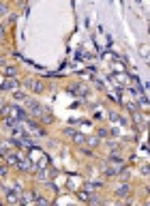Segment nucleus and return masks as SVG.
<instances>
[{
    "label": "nucleus",
    "mask_w": 150,
    "mask_h": 206,
    "mask_svg": "<svg viewBox=\"0 0 150 206\" xmlns=\"http://www.w3.org/2000/svg\"><path fill=\"white\" fill-rule=\"evenodd\" d=\"M4 112H6V118H13V120H17V123H26L30 116L22 110V107H17V105H11V107H4Z\"/></svg>",
    "instance_id": "nucleus-1"
},
{
    "label": "nucleus",
    "mask_w": 150,
    "mask_h": 206,
    "mask_svg": "<svg viewBox=\"0 0 150 206\" xmlns=\"http://www.w3.org/2000/svg\"><path fill=\"white\" fill-rule=\"evenodd\" d=\"M26 110H28V114H32V116H37V118H41L47 110L39 103V101H34V99H26Z\"/></svg>",
    "instance_id": "nucleus-2"
},
{
    "label": "nucleus",
    "mask_w": 150,
    "mask_h": 206,
    "mask_svg": "<svg viewBox=\"0 0 150 206\" xmlns=\"http://www.w3.org/2000/svg\"><path fill=\"white\" fill-rule=\"evenodd\" d=\"M22 124H26V127H28V129H30L32 133H37V135H41V137L45 135V129H43V127H39V124L34 123V120H30V118H28L26 123H22Z\"/></svg>",
    "instance_id": "nucleus-3"
},
{
    "label": "nucleus",
    "mask_w": 150,
    "mask_h": 206,
    "mask_svg": "<svg viewBox=\"0 0 150 206\" xmlns=\"http://www.w3.org/2000/svg\"><path fill=\"white\" fill-rule=\"evenodd\" d=\"M17 167H19L22 172H30V170H34V163H32V161H28V159H26V155H24V157H19Z\"/></svg>",
    "instance_id": "nucleus-4"
},
{
    "label": "nucleus",
    "mask_w": 150,
    "mask_h": 206,
    "mask_svg": "<svg viewBox=\"0 0 150 206\" xmlns=\"http://www.w3.org/2000/svg\"><path fill=\"white\" fill-rule=\"evenodd\" d=\"M6 202L11 206L19 204V191H15V189H6Z\"/></svg>",
    "instance_id": "nucleus-5"
},
{
    "label": "nucleus",
    "mask_w": 150,
    "mask_h": 206,
    "mask_svg": "<svg viewBox=\"0 0 150 206\" xmlns=\"http://www.w3.org/2000/svg\"><path fill=\"white\" fill-rule=\"evenodd\" d=\"M26 86H28L30 90H34V92H43V90H45L41 80H28V82H26Z\"/></svg>",
    "instance_id": "nucleus-6"
},
{
    "label": "nucleus",
    "mask_w": 150,
    "mask_h": 206,
    "mask_svg": "<svg viewBox=\"0 0 150 206\" xmlns=\"http://www.w3.org/2000/svg\"><path fill=\"white\" fill-rule=\"evenodd\" d=\"M19 84H17V80L15 78H4V82H2V88L4 90H15Z\"/></svg>",
    "instance_id": "nucleus-7"
},
{
    "label": "nucleus",
    "mask_w": 150,
    "mask_h": 206,
    "mask_svg": "<svg viewBox=\"0 0 150 206\" xmlns=\"http://www.w3.org/2000/svg\"><path fill=\"white\" fill-rule=\"evenodd\" d=\"M54 174H56L54 170H50V172H47V170H39L37 178H39V183H47V180H50V176H54Z\"/></svg>",
    "instance_id": "nucleus-8"
},
{
    "label": "nucleus",
    "mask_w": 150,
    "mask_h": 206,
    "mask_svg": "<svg viewBox=\"0 0 150 206\" xmlns=\"http://www.w3.org/2000/svg\"><path fill=\"white\" fill-rule=\"evenodd\" d=\"M109 163L111 165H118V167H122L124 161H122V157L118 155V153H109Z\"/></svg>",
    "instance_id": "nucleus-9"
},
{
    "label": "nucleus",
    "mask_w": 150,
    "mask_h": 206,
    "mask_svg": "<svg viewBox=\"0 0 150 206\" xmlns=\"http://www.w3.org/2000/svg\"><path fill=\"white\" fill-rule=\"evenodd\" d=\"M116 193H118V198H127V195L131 193V187H129V185H122V187H120Z\"/></svg>",
    "instance_id": "nucleus-10"
},
{
    "label": "nucleus",
    "mask_w": 150,
    "mask_h": 206,
    "mask_svg": "<svg viewBox=\"0 0 150 206\" xmlns=\"http://www.w3.org/2000/svg\"><path fill=\"white\" fill-rule=\"evenodd\" d=\"M99 187H101V183H86V185H84V191L92 193V191H97Z\"/></svg>",
    "instance_id": "nucleus-11"
},
{
    "label": "nucleus",
    "mask_w": 150,
    "mask_h": 206,
    "mask_svg": "<svg viewBox=\"0 0 150 206\" xmlns=\"http://www.w3.org/2000/svg\"><path fill=\"white\" fill-rule=\"evenodd\" d=\"M73 140H75V144H79V146H84V144H86V135H82V133H75V135H73Z\"/></svg>",
    "instance_id": "nucleus-12"
},
{
    "label": "nucleus",
    "mask_w": 150,
    "mask_h": 206,
    "mask_svg": "<svg viewBox=\"0 0 150 206\" xmlns=\"http://www.w3.org/2000/svg\"><path fill=\"white\" fill-rule=\"evenodd\" d=\"M133 114H135V123L137 124H142V127L146 124V116L144 114H140V112H133Z\"/></svg>",
    "instance_id": "nucleus-13"
},
{
    "label": "nucleus",
    "mask_w": 150,
    "mask_h": 206,
    "mask_svg": "<svg viewBox=\"0 0 150 206\" xmlns=\"http://www.w3.org/2000/svg\"><path fill=\"white\" fill-rule=\"evenodd\" d=\"M114 78H116L120 84H127V82H129V75H124V73H116Z\"/></svg>",
    "instance_id": "nucleus-14"
},
{
    "label": "nucleus",
    "mask_w": 150,
    "mask_h": 206,
    "mask_svg": "<svg viewBox=\"0 0 150 206\" xmlns=\"http://www.w3.org/2000/svg\"><path fill=\"white\" fill-rule=\"evenodd\" d=\"M124 105H127V110H129V112H137V103H135V101H127Z\"/></svg>",
    "instance_id": "nucleus-15"
},
{
    "label": "nucleus",
    "mask_w": 150,
    "mask_h": 206,
    "mask_svg": "<svg viewBox=\"0 0 150 206\" xmlns=\"http://www.w3.org/2000/svg\"><path fill=\"white\" fill-rule=\"evenodd\" d=\"M77 195H79V200H84V202H90V193H88V191H77Z\"/></svg>",
    "instance_id": "nucleus-16"
},
{
    "label": "nucleus",
    "mask_w": 150,
    "mask_h": 206,
    "mask_svg": "<svg viewBox=\"0 0 150 206\" xmlns=\"http://www.w3.org/2000/svg\"><path fill=\"white\" fill-rule=\"evenodd\" d=\"M41 123H54V116H51L50 112H45V114L41 116Z\"/></svg>",
    "instance_id": "nucleus-17"
},
{
    "label": "nucleus",
    "mask_w": 150,
    "mask_h": 206,
    "mask_svg": "<svg viewBox=\"0 0 150 206\" xmlns=\"http://www.w3.org/2000/svg\"><path fill=\"white\" fill-rule=\"evenodd\" d=\"M4 75L6 78H15V67H6L4 69Z\"/></svg>",
    "instance_id": "nucleus-18"
},
{
    "label": "nucleus",
    "mask_w": 150,
    "mask_h": 206,
    "mask_svg": "<svg viewBox=\"0 0 150 206\" xmlns=\"http://www.w3.org/2000/svg\"><path fill=\"white\" fill-rule=\"evenodd\" d=\"M75 133H77V131H73L71 127H69V129H64V135H75Z\"/></svg>",
    "instance_id": "nucleus-19"
},
{
    "label": "nucleus",
    "mask_w": 150,
    "mask_h": 206,
    "mask_svg": "<svg viewBox=\"0 0 150 206\" xmlns=\"http://www.w3.org/2000/svg\"><path fill=\"white\" fill-rule=\"evenodd\" d=\"M97 135H101V137H105V135H107V129H99V131H97Z\"/></svg>",
    "instance_id": "nucleus-20"
},
{
    "label": "nucleus",
    "mask_w": 150,
    "mask_h": 206,
    "mask_svg": "<svg viewBox=\"0 0 150 206\" xmlns=\"http://www.w3.org/2000/svg\"><path fill=\"white\" fill-rule=\"evenodd\" d=\"M15 99H28V97H26L24 92H15Z\"/></svg>",
    "instance_id": "nucleus-21"
},
{
    "label": "nucleus",
    "mask_w": 150,
    "mask_h": 206,
    "mask_svg": "<svg viewBox=\"0 0 150 206\" xmlns=\"http://www.w3.org/2000/svg\"><path fill=\"white\" fill-rule=\"evenodd\" d=\"M4 30H6V26H4V24H0V37L4 35Z\"/></svg>",
    "instance_id": "nucleus-22"
},
{
    "label": "nucleus",
    "mask_w": 150,
    "mask_h": 206,
    "mask_svg": "<svg viewBox=\"0 0 150 206\" xmlns=\"http://www.w3.org/2000/svg\"><path fill=\"white\" fill-rule=\"evenodd\" d=\"M0 112H4V103H2V99H0Z\"/></svg>",
    "instance_id": "nucleus-23"
},
{
    "label": "nucleus",
    "mask_w": 150,
    "mask_h": 206,
    "mask_svg": "<svg viewBox=\"0 0 150 206\" xmlns=\"http://www.w3.org/2000/svg\"><path fill=\"white\" fill-rule=\"evenodd\" d=\"M105 206H111V204H105Z\"/></svg>",
    "instance_id": "nucleus-24"
},
{
    "label": "nucleus",
    "mask_w": 150,
    "mask_h": 206,
    "mask_svg": "<svg viewBox=\"0 0 150 206\" xmlns=\"http://www.w3.org/2000/svg\"><path fill=\"white\" fill-rule=\"evenodd\" d=\"M0 206H2V202H0Z\"/></svg>",
    "instance_id": "nucleus-25"
}]
</instances>
